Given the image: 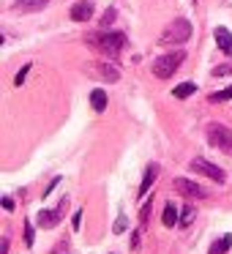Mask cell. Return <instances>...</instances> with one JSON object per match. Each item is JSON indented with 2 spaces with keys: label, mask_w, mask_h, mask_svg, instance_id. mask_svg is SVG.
Listing matches in <instances>:
<instances>
[{
  "label": "cell",
  "mask_w": 232,
  "mask_h": 254,
  "mask_svg": "<svg viewBox=\"0 0 232 254\" xmlns=\"http://www.w3.org/2000/svg\"><path fill=\"white\" fill-rule=\"evenodd\" d=\"M88 44L96 47L99 52H104V55H117V52L126 47V36H123L120 30H107V28H101L99 33H90V36H88Z\"/></svg>",
  "instance_id": "obj_1"
},
{
  "label": "cell",
  "mask_w": 232,
  "mask_h": 254,
  "mask_svg": "<svg viewBox=\"0 0 232 254\" xmlns=\"http://www.w3.org/2000/svg\"><path fill=\"white\" fill-rule=\"evenodd\" d=\"M186 61V52L183 50H175V52H167V55H161L159 61L153 63V74L159 79H170L172 74L180 68V63Z\"/></svg>",
  "instance_id": "obj_2"
},
{
  "label": "cell",
  "mask_w": 232,
  "mask_h": 254,
  "mask_svg": "<svg viewBox=\"0 0 232 254\" xmlns=\"http://www.w3.org/2000/svg\"><path fill=\"white\" fill-rule=\"evenodd\" d=\"M205 137H208V145L224 150L227 156H232V128H227L224 123H210L205 128Z\"/></svg>",
  "instance_id": "obj_3"
},
{
  "label": "cell",
  "mask_w": 232,
  "mask_h": 254,
  "mask_svg": "<svg viewBox=\"0 0 232 254\" xmlns=\"http://www.w3.org/2000/svg\"><path fill=\"white\" fill-rule=\"evenodd\" d=\"M191 39V22L188 19H175L170 28L161 33V44H186Z\"/></svg>",
  "instance_id": "obj_4"
},
{
  "label": "cell",
  "mask_w": 232,
  "mask_h": 254,
  "mask_svg": "<svg viewBox=\"0 0 232 254\" xmlns=\"http://www.w3.org/2000/svg\"><path fill=\"white\" fill-rule=\"evenodd\" d=\"M188 167H191V172L205 175V178H210V181H216V183H224L227 181V172L221 170V167H216L213 161H208V159H194Z\"/></svg>",
  "instance_id": "obj_5"
},
{
  "label": "cell",
  "mask_w": 232,
  "mask_h": 254,
  "mask_svg": "<svg viewBox=\"0 0 232 254\" xmlns=\"http://www.w3.org/2000/svg\"><path fill=\"white\" fill-rule=\"evenodd\" d=\"M66 210H68V197H63L60 205H58V208H52V210H39V227L52 230L55 224H60V219L66 216Z\"/></svg>",
  "instance_id": "obj_6"
},
{
  "label": "cell",
  "mask_w": 232,
  "mask_h": 254,
  "mask_svg": "<svg viewBox=\"0 0 232 254\" xmlns=\"http://www.w3.org/2000/svg\"><path fill=\"white\" fill-rule=\"evenodd\" d=\"M175 189L183 194V197H188V199H205L208 197V189H202L199 183L188 181V178H175Z\"/></svg>",
  "instance_id": "obj_7"
},
{
  "label": "cell",
  "mask_w": 232,
  "mask_h": 254,
  "mask_svg": "<svg viewBox=\"0 0 232 254\" xmlns=\"http://www.w3.org/2000/svg\"><path fill=\"white\" fill-rule=\"evenodd\" d=\"M156 178H159V164H148V170H145V178H142V183H139V191H137L139 199L148 194V189L156 183Z\"/></svg>",
  "instance_id": "obj_8"
},
{
  "label": "cell",
  "mask_w": 232,
  "mask_h": 254,
  "mask_svg": "<svg viewBox=\"0 0 232 254\" xmlns=\"http://www.w3.org/2000/svg\"><path fill=\"white\" fill-rule=\"evenodd\" d=\"M90 17H93V3H90V0L77 3V6L71 8V19H74V22H88Z\"/></svg>",
  "instance_id": "obj_9"
},
{
  "label": "cell",
  "mask_w": 232,
  "mask_h": 254,
  "mask_svg": "<svg viewBox=\"0 0 232 254\" xmlns=\"http://www.w3.org/2000/svg\"><path fill=\"white\" fill-rule=\"evenodd\" d=\"M93 74L101 79H107V82H117L120 79V71H117L115 66H110V63H99V66H93Z\"/></svg>",
  "instance_id": "obj_10"
},
{
  "label": "cell",
  "mask_w": 232,
  "mask_h": 254,
  "mask_svg": "<svg viewBox=\"0 0 232 254\" xmlns=\"http://www.w3.org/2000/svg\"><path fill=\"white\" fill-rule=\"evenodd\" d=\"M216 44H219V50L224 52V55H232V33L227 28H216Z\"/></svg>",
  "instance_id": "obj_11"
},
{
  "label": "cell",
  "mask_w": 232,
  "mask_h": 254,
  "mask_svg": "<svg viewBox=\"0 0 232 254\" xmlns=\"http://www.w3.org/2000/svg\"><path fill=\"white\" fill-rule=\"evenodd\" d=\"M107 104H110V99H107V93L101 88H96L93 93H90V107H93L96 112H104Z\"/></svg>",
  "instance_id": "obj_12"
},
{
  "label": "cell",
  "mask_w": 232,
  "mask_h": 254,
  "mask_svg": "<svg viewBox=\"0 0 232 254\" xmlns=\"http://www.w3.org/2000/svg\"><path fill=\"white\" fill-rule=\"evenodd\" d=\"M230 246H232V235H221L219 241L210 246L208 254H227V252H230Z\"/></svg>",
  "instance_id": "obj_13"
},
{
  "label": "cell",
  "mask_w": 232,
  "mask_h": 254,
  "mask_svg": "<svg viewBox=\"0 0 232 254\" xmlns=\"http://www.w3.org/2000/svg\"><path fill=\"white\" fill-rule=\"evenodd\" d=\"M161 221H164V227H175L177 221H180V219H177V208H175L172 202L164 208V213H161Z\"/></svg>",
  "instance_id": "obj_14"
},
{
  "label": "cell",
  "mask_w": 232,
  "mask_h": 254,
  "mask_svg": "<svg viewBox=\"0 0 232 254\" xmlns=\"http://www.w3.org/2000/svg\"><path fill=\"white\" fill-rule=\"evenodd\" d=\"M191 93H197V85H194V82H180L175 90H172V96H175V99H188Z\"/></svg>",
  "instance_id": "obj_15"
},
{
  "label": "cell",
  "mask_w": 232,
  "mask_h": 254,
  "mask_svg": "<svg viewBox=\"0 0 232 254\" xmlns=\"http://www.w3.org/2000/svg\"><path fill=\"white\" fill-rule=\"evenodd\" d=\"M230 99H232V85L224 88V90H219V93H210V101H213V104H219V101H230Z\"/></svg>",
  "instance_id": "obj_16"
},
{
  "label": "cell",
  "mask_w": 232,
  "mask_h": 254,
  "mask_svg": "<svg viewBox=\"0 0 232 254\" xmlns=\"http://www.w3.org/2000/svg\"><path fill=\"white\" fill-rule=\"evenodd\" d=\"M191 219H194V208H183V213H180V221H177V227H188V224H191Z\"/></svg>",
  "instance_id": "obj_17"
},
{
  "label": "cell",
  "mask_w": 232,
  "mask_h": 254,
  "mask_svg": "<svg viewBox=\"0 0 232 254\" xmlns=\"http://www.w3.org/2000/svg\"><path fill=\"white\" fill-rule=\"evenodd\" d=\"M150 210H153V202L148 199V202L142 205V210H139V221H142V227L148 224V219H150Z\"/></svg>",
  "instance_id": "obj_18"
},
{
  "label": "cell",
  "mask_w": 232,
  "mask_h": 254,
  "mask_svg": "<svg viewBox=\"0 0 232 254\" xmlns=\"http://www.w3.org/2000/svg\"><path fill=\"white\" fill-rule=\"evenodd\" d=\"M115 17H117V11H115V8H107V14L101 17V28H110V25L115 22Z\"/></svg>",
  "instance_id": "obj_19"
},
{
  "label": "cell",
  "mask_w": 232,
  "mask_h": 254,
  "mask_svg": "<svg viewBox=\"0 0 232 254\" xmlns=\"http://www.w3.org/2000/svg\"><path fill=\"white\" fill-rule=\"evenodd\" d=\"M25 243L33 246V221H25Z\"/></svg>",
  "instance_id": "obj_20"
},
{
  "label": "cell",
  "mask_w": 232,
  "mask_h": 254,
  "mask_svg": "<svg viewBox=\"0 0 232 254\" xmlns=\"http://www.w3.org/2000/svg\"><path fill=\"white\" fill-rule=\"evenodd\" d=\"M28 71H30V63H28V66H22V68H19V74H17V79H14V85H17V88H19V85H22V82H25V77H28Z\"/></svg>",
  "instance_id": "obj_21"
},
{
  "label": "cell",
  "mask_w": 232,
  "mask_h": 254,
  "mask_svg": "<svg viewBox=\"0 0 232 254\" xmlns=\"http://www.w3.org/2000/svg\"><path fill=\"white\" fill-rule=\"evenodd\" d=\"M22 3H25L28 8H44L47 3H50V0H22Z\"/></svg>",
  "instance_id": "obj_22"
},
{
  "label": "cell",
  "mask_w": 232,
  "mask_h": 254,
  "mask_svg": "<svg viewBox=\"0 0 232 254\" xmlns=\"http://www.w3.org/2000/svg\"><path fill=\"white\" fill-rule=\"evenodd\" d=\"M126 224H128V221H126V216H117V221H115V227H112V230H115L117 235H120V232L126 230Z\"/></svg>",
  "instance_id": "obj_23"
},
{
  "label": "cell",
  "mask_w": 232,
  "mask_h": 254,
  "mask_svg": "<svg viewBox=\"0 0 232 254\" xmlns=\"http://www.w3.org/2000/svg\"><path fill=\"white\" fill-rule=\"evenodd\" d=\"M213 74H216V77H224V74H232V66H216V68H213Z\"/></svg>",
  "instance_id": "obj_24"
},
{
  "label": "cell",
  "mask_w": 232,
  "mask_h": 254,
  "mask_svg": "<svg viewBox=\"0 0 232 254\" xmlns=\"http://www.w3.org/2000/svg\"><path fill=\"white\" fill-rule=\"evenodd\" d=\"M71 227H74V232L82 227V210H77V213H74V224H71Z\"/></svg>",
  "instance_id": "obj_25"
},
{
  "label": "cell",
  "mask_w": 232,
  "mask_h": 254,
  "mask_svg": "<svg viewBox=\"0 0 232 254\" xmlns=\"http://www.w3.org/2000/svg\"><path fill=\"white\" fill-rule=\"evenodd\" d=\"M3 208H6V210H14V199H11V197H3Z\"/></svg>",
  "instance_id": "obj_26"
},
{
  "label": "cell",
  "mask_w": 232,
  "mask_h": 254,
  "mask_svg": "<svg viewBox=\"0 0 232 254\" xmlns=\"http://www.w3.org/2000/svg\"><path fill=\"white\" fill-rule=\"evenodd\" d=\"M131 249H134V252L139 249V232H134V235H131Z\"/></svg>",
  "instance_id": "obj_27"
},
{
  "label": "cell",
  "mask_w": 232,
  "mask_h": 254,
  "mask_svg": "<svg viewBox=\"0 0 232 254\" xmlns=\"http://www.w3.org/2000/svg\"><path fill=\"white\" fill-rule=\"evenodd\" d=\"M0 254H8V238H3V246H0Z\"/></svg>",
  "instance_id": "obj_28"
}]
</instances>
